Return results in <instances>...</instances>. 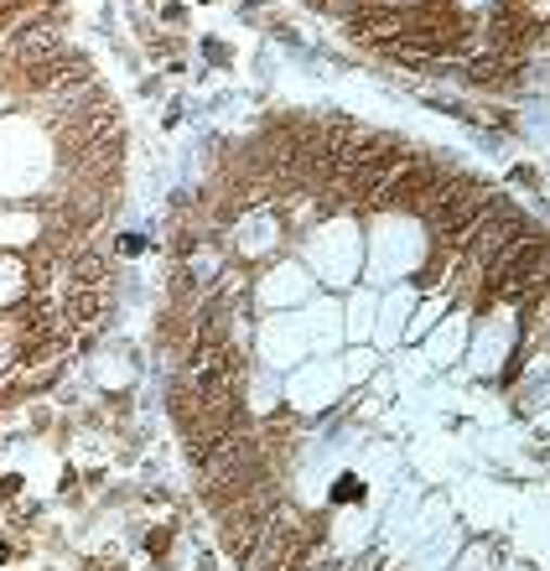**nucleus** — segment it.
Wrapping results in <instances>:
<instances>
[{
	"instance_id": "f257e3e1",
	"label": "nucleus",
	"mask_w": 550,
	"mask_h": 571,
	"mask_svg": "<svg viewBox=\"0 0 550 571\" xmlns=\"http://www.w3.org/2000/svg\"><path fill=\"white\" fill-rule=\"evenodd\" d=\"M110 286H73L63 291V322H68V333H89L99 328L104 317H110Z\"/></svg>"
},
{
	"instance_id": "f03ea898",
	"label": "nucleus",
	"mask_w": 550,
	"mask_h": 571,
	"mask_svg": "<svg viewBox=\"0 0 550 571\" xmlns=\"http://www.w3.org/2000/svg\"><path fill=\"white\" fill-rule=\"evenodd\" d=\"M110 276H115V261H110V250H99V244H84L68 261V270H63L68 291L73 286H110Z\"/></svg>"
},
{
	"instance_id": "7ed1b4c3",
	"label": "nucleus",
	"mask_w": 550,
	"mask_h": 571,
	"mask_svg": "<svg viewBox=\"0 0 550 571\" xmlns=\"http://www.w3.org/2000/svg\"><path fill=\"white\" fill-rule=\"evenodd\" d=\"M374 364H380V354L363 343V348H354V354L343 358V384H363L369 375H374Z\"/></svg>"
}]
</instances>
